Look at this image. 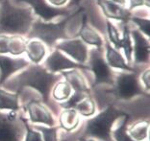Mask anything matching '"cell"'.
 I'll return each mask as SVG.
<instances>
[{
    "label": "cell",
    "instance_id": "cell-13",
    "mask_svg": "<svg viewBox=\"0 0 150 141\" xmlns=\"http://www.w3.org/2000/svg\"><path fill=\"white\" fill-rule=\"evenodd\" d=\"M30 64V61L24 58H13L7 55H0V85L15 74L16 72L23 70Z\"/></svg>",
    "mask_w": 150,
    "mask_h": 141
},
{
    "label": "cell",
    "instance_id": "cell-22",
    "mask_svg": "<svg viewBox=\"0 0 150 141\" xmlns=\"http://www.w3.org/2000/svg\"><path fill=\"white\" fill-rule=\"evenodd\" d=\"M74 109L77 111L78 114L84 117H91L96 111V105L90 95H86L75 105Z\"/></svg>",
    "mask_w": 150,
    "mask_h": 141
},
{
    "label": "cell",
    "instance_id": "cell-10",
    "mask_svg": "<svg viewBox=\"0 0 150 141\" xmlns=\"http://www.w3.org/2000/svg\"><path fill=\"white\" fill-rule=\"evenodd\" d=\"M21 136L16 112L11 111L9 114L0 112V141H20Z\"/></svg>",
    "mask_w": 150,
    "mask_h": 141
},
{
    "label": "cell",
    "instance_id": "cell-34",
    "mask_svg": "<svg viewBox=\"0 0 150 141\" xmlns=\"http://www.w3.org/2000/svg\"><path fill=\"white\" fill-rule=\"evenodd\" d=\"M149 76H150V72H149V69L147 68V69L144 71V73H142V82H144V85H145V87L147 90H149V87H150Z\"/></svg>",
    "mask_w": 150,
    "mask_h": 141
},
{
    "label": "cell",
    "instance_id": "cell-11",
    "mask_svg": "<svg viewBox=\"0 0 150 141\" xmlns=\"http://www.w3.org/2000/svg\"><path fill=\"white\" fill-rule=\"evenodd\" d=\"M131 37L133 43V54L132 58H134L135 63L144 64L148 63L149 53H150V44L149 39L144 37L138 29L131 31Z\"/></svg>",
    "mask_w": 150,
    "mask_h": 141
},
{
    "label": "cell",
    "instance_id": "cell-35",
    "mask_svg": "<svg viewBox=\"0 0 150 141\" xmlns=\"http://www.w3.org/2000/svg\"><path fill=\"white\" fill-rule=\"evenodd\" d=\"M49 5L55 7V8H61L64 5L67 4V2L69 0H45Z\"/></svg>",
    "mask_w": 150,
    "mask_h": 141
},
{
    "label": "cell",
    "instance_id": "cell-3",
    "mask_svg": "<svg viewBox=\"0 0 150 141\" xmlns=\"http://www.w3.org/2000/svg\"><path fill=\"white\" fill-rule=\"evenodd\" d=\"M84 11V8H80L76 13L69 16H67L60 22H44L42 20L36 19L32 23L29 33L27 34L29 39H38L51 49L59 42V40H64L69 39V36L66 33V28L71 18H73L81 12Z\"/></svg>",
    "mask_w": 150,
    "mask_h": 141
},
{
    "label": "cell",
    "instance_id": "cell-18",
    "mask_svg": "<svg viewBox=\"0 0 150 141\" xmlns=\"http://www.w3.org/2000/svg\"><path fill=\"white\" fill-rule=\"evenodd\" d=\"M25 53L28 57L30 63L33 64H40L46 58V46L38 39L27 40Z\"/></svg>",
    "mask_w": 150,
    "mask_h": 141
},
{
    "label": "cell",
    "instance_id": "cell-39",
    "mask_svg": "<svg viewBox=\"0 0 150 141\" xmlns=\"http://www.w3.org/2000/svg\"><path fill=\"white\" fill-rule=\"evenodd\" d=\"M2 2V0H0V3H1Z\"/></svg>",
    "mask_w": 150,
    "mask_h": 141
},
{
    "label": "cell",
    "instance_id": "cell-19",
    "mask_svg": "<svg viewBox=\"0 0 150 141\" xmlns=\"http://www.w3.org/2000/svg\"><path fill=\"white\" fill-rule=\"evenodd\" d=\"M59 128H62L67 133L74 130L79 126L80 117L74 109H64L59 117Z\"/></svg>",
    "mask_w": 150,
    "mask_h": 141
},
{
    "label": "cell",
    "instance_id": "cell-9",
    "mask_svg": "<svg viewBox=\"0 0 150 141\" xmlns=\"http://www.w3.org/2000/svg\"><path fill=\"white\" fill-rule=\"evenodd\" d=\"M16 2H24L33 10L34 15L38 16L44 22H50L58 16H69L70 12L67 8H55L49 5L45 0H16Z\"/></svg>",
    "mask_w": 150,
    "mask_h": 141
},
{
    "label": "cell",
    "instance_id": "cell-14",
    "mask_svg": "<svg viewBox=\"0 0 150 141\" xmlns=\"http://www.w3.org/2000/svg\"><path fill=\"white\" fill-rule=\"evenodd\" d=\"M26 111L29 115V121L34 124L40 123L48 127L55 126V120L46 106L37 100L27 103Z\"/></svg>",
    "mask_w": 150,
    "mask_h": 141
},
{
    "label": "cell",
    "instance_id": "cell-23",
    "mask_svg": "<svg viewBox=\"0 0 150 141\" xmlns=\"http://www.w3.org/2000/svg\"><path fill=\"white\" fill-rule=\"evenodd\" d=\"M131 31L129 28L128 24H124L122 28V36L120 39V44H119V49H123L125 60L128 63H130L133 58V43H132V37H131Z\"/></svg>",
    "mask_w": 150,
    "mask_h": 141
},
{
    "label": "cell",
    "instance_id": "cell-12",
    "mask_svg": "<svg viewBox=\"0 0 150 141\" xmlns=\"http://www.w3.org/2000/svg\"><path fill=\"white\" fill-rule=\"evenodd\" d=\"M96 4L100 8L106 19L117 20L122 23V25H124L128 24L132 18V13L128 9L109 0H96Z\"/></svg>",
    "mask_w": 150,
    "mask_h": 141
},
{
    "label": "cell",
    "instance_id": "cell-16",
    "mask_svg": "<svg viewBox=\"0 0 150 141\" xmlns=\"http://www.w3.org/2000/svg\"><path fill=\"white\" fill-rule=\"evenodd\" d=\"M105 50H106L105 61L111 68H115V69H119L125 72L136 71L135 68L130 66V64L126 61L125 58L122 56L121 53L115 47H112L108 40H106V42H105Z\"/></svg>",
    "mask_w": 150,
    "mask_h": 141
},
{
    "label": "cell",
    "instance_id": "cell-24",
    "mask_svg": "<svg viewBox=\"0 0 150 141\" xmlns=\"http://www.w3.org/2000/svg\"><path fill=\"white\" fill-rule=\"evenodd\" d=\"M27 40L22 36L12 35L10 36L8 44V54L13 57H18L23 55L26 50Z\"/></svg>",
    "mask_w": 150,
    "mask_h": 141
},
{
    "label": "cell",
    "instance_id": "cell-20",
    "mask_svg": "<svg viewBox=\"0 0 150 141\" xmlns=\"http://www.w3.org/2000/svg\"><path fill=\"white\" fill-rule=\"evenodd\" d=\"M18 97L19 93H12L0 88V111H18L19 109Z\"/></svg>",
    "mask_w": 150,
    "mask_h": 141
},
{
    "label": "cell",
    "instance_id": "cell-27",
    "mask_svg": "<svg viewBox=\"0 0 150 141\" xmlns=\"http://www.w3.org/2000/svg\"><path fill=\"white\" fill-rule=\"evenodd\" d=\"M129 115L124 116L123 122L118 128L112 132V137H114L115 141H135L127 133V126L129 122Z\"/></svg>",
    "mask_w": 150,
    "mask_h": 141
},
{
    "label": "cell",
    "instance_id": "cell-25",
    "mask_svg": "<svg viewBox=\"0 0 150 141\" xmlns=\"http://www.w3.org/2000/svg\"><path fill=\"white\" fill-rule=\"evenodd\" d=\"M72 94V89L66 81H59L53 87L52 97L58 102H64Z\"/></svg>",
    "mask_w": 150,
    "mask_h": 141
},
{
    "label": "cell",
    "instance_id": "cell-7",
    "mask_svg": "<svg viewBox=\"0 0 150 141\" xmlns=\"http://www.w3.org/2000/svg\"><path fill=\"white\" fill-rule=\"evenodd\" d=\"M43 67L54 74L70 69H88L87 64L75 63L74 61L67 58L63 52L57 49H54L46 57L43 63Z\"/></svg>",
    "mask_w": 150,
    "mask_h": 141
},
{
    "label": "cell",
    "instance_id": "cell-36",
    "mask_svg": "<svg viewBox=\"0 0 150 141\" xmlns=\"http://www.w3.org/2000/svg\"><path fill=\"white\" fill-rule=\"evenodd\" d=\"M111 2H114L115 4L117 5H120L122 7H125L126 6V3H127V0H109Z\"/></svg>",
    "mask_w": 150,
    "mask_h": 141
},
{
    "label": "cell",
    "instance_id": "cell-15",
    "mask_svg": "<svg viewBox=\"0 0 150 141\" xmlns=\"http://www.w3.org/2000/svg\"><path fill=\"white\" fill-rule=\"evenodd\" d=\"M77 36L85 44L93 46L97 50L102 51V47L104 45L103 39L99 33L88 24L87 13H84L82 16V25Z\"/></svg>",
    "mask_w": 150,
    "mask_h": 141
},
{
    "label": "cell",
    "instance_id": "cell-5",
    "mask_svg": "<svg viewBox=\"0 0 150 141\" xmlns=\"http://www.w3.org/2000/svg\"><path fill=\"white\" fill-rule=\"evenodd\" d=\"M112 85V93L122 100H129L139 95H147L139 85L137 71L118 73Z\"/></svg>",
    "mask_w": 150,
    "mask_h": 141
},
{
    "label": "cell",
    "instance_id": "cell-21",
    "mask_svg": "<svg viewBox=\"0 0 150 141\" xmlns=\"http://www.w3.org/2000/svg\"><path fill=\"white\" fill-rule=\"evenodd\" d=\"M149 123L146 120H141L129 127H127V133L135 141H144L148 136Z\"/></svg>",
    "mask_w": 150,
    "mask_h": 141
},
{
    "label": "cell",
    "instance_id": "cell-30",
    "mask_svg": "<svg viewBox=\"0 0 150 141\" xmlns=\"http://www.w3.org/2000/svg\"><path fill=\"white\" fill-rule=\"evenodd\" d=\"M22 120V122L24 123V127L26 130V133H25V141H43L42 140V133H40L39 130L32 129L31 127L28 125V122L27 120L20 117Z\"/></svg>",
    "mask_w": 150,
    "mask_h": 141
},
{
    "label": "cell",
    "instance_id": "cell-37",
    "mask_svg": "<svg viewBox=\"0 0 150 141\" xmlns=\"http://www.w3.org/2000/svg\"><path fill=\"white\" fill-rule=\"evenodd\" d=\"M81 1H82V0H70L69 6H76V5L79 4Z\"/></svg>",
    "mask_w": 150,
    "mask_h": 141
},
{
    "label": "cell",
    "instance_id": "cell-33",
    "mask_svg": "<svg viewBox=\"0 0 150 141\" xmlns=\"http://www.w3.org/2000/svg\"><path fill=\"white\" fill-rule=\"evenodd\" d=\"M146 6L149 8V0H129V11H132L138 7Z\"/></svg>",
    "mask_w": 150,
    "mask_h": 141
},
{
    "label": "cell",
    "instance_id": "cell-29",
    "mask_svg": "<svg viewBox=\"0 0 150 141\" xmlns=\"http://www.w3.org/2000/svg\"><path fill=\"white\" fill-rule=\"evenodd\" d=\"M130 21H133L136 25L139 27V31L144 37L149 39L150 37V20L148 18H142L138 16H133L130 19Z\"/></svg>",
    "mask_w": 150,
    "mask_h": 141
},
{
    "label": "cell",
    "instance_id": "cell-1",
    "mask_svg": "<svg viewBox=\"0 0 150 141\" xmlns=\"http://www.w3.org/2000/svg\"><path fill=\"white\" fill-rule=\"evenodd\" d=\"M61 75L51 73L40 64H29L15 79L16 93H19L24 87L37 89L42 97L43 103L49 105L50 93L53 85L60 81Z\"/></svg>",
    "mask_w": 150,
    "mask_h": 141
},
{
    "label": "cell",
    "instance_id": "cell-40",
    "mask_svg": "<svg viewBox=\"0 0 150 141\" xmlns=\"http://www.w3.org/2000/svg\"><path fill=\"white\" fill-rule=\"evenodd\" d=\"M62 141H67V140H62Z\"/></svg>",
    "mask_w": 150,
    "mask_h": 141
},
{
    "label": "cell",
    "instance_id": "cell-31",
    "mask_svg": "<svg viewBox=\"0 0 150 141\" xmlns=\"http://www.w3.org/2000/svg\"><path fill=\"white\" fill-rule=\"evenodd\" d=\"M88 94L85 93H81V92H74L73 94L70 95V97L67 99V101H64L63 103H61V106L64 109H74L75 105L77 104L78 102L83 97H85Z\"/></svg>",
    "mask_w": 150,
    "mask_h": 141
},
{
    "label": "cell",
    "instance_id": "cell-32",
    "mask_svg": "<svg viewBox=\"0 0 150 141\" xmlns=\"http://www.w3.org/2000/svg\"><path fill=\"white\" fill-rule=\"evenodd\" d=\"M10 35L0 34V55L8 54V44H9Z\"/></svg>",
    "mask_w": 150,
    "mask_h": 141
},
{
    "label": "cell",
    "instance_id": "cell-4",
    "mask_svg": "<svg viewBox=\"0 0 150 141\" xmlns=\"http://www.w3.org/2000/svg\"><path fill=\"white\" fill-rule=\"evenodd\" d=\"M126 115L127 114L124 111H119L112 105L108 106L93 118L87 120L86 128L82 137H93L102 141H112V125L118 118Z\"/></svg>",
    "mask_w": 150,
    "mask_h": 141
},
{
    "label": "cell",
    "instance_id": "cell-38",
    "mask_svg": "<svg viewBox=\"0 0 150 141\" xmlns=\"http://www.w3.org/2000/svg\"><path fill=\"white\" fill-rule=\"evenodd\" d=\"M78 141H94V140L91 138H87V137H81Z\"/></svg>",
    "mask_w": 150,
    "mask_h": 141
},
{
    "label": "cell",
    "instance_id": "cell-26",
    "mask_svg": "<svg viewBox=\"0 0 150 141\" xmlns=\"http://www.w3.org/2000/svg\"><path fill=\"white\" fill-rule=\"evenodd\" d=\"M106 30L108 35V41L110 44L115 47L117 50H119V44H120V33L118 29L114 25V23L110 21L109 19H106Z\"/></svg>",
    "mask_w": 150,
    "mask_h": 141
},
{
    "label": "cell",
    "instance_id": "cell-8",
    "mask_svg": "<svg viewBox=\"0 0 150 141\" xmlns=\"http://www.w3.org/2000/svg\"><path fill=\"white\" fill-rule=\"evenodd\" d=\"M54 48L69 56L72 61L80 64H86L88 57V48L80 39H67L55 44Z\"/></svg>",
    "mask_w": 150,
    "mask_h": 141
},
{
    "label": "cell",
    "instance_id": "cell-2",
    "mask_svg": "<svg viewBox=\"0 0 150 141\" xmlns=\"http://www.w3.org/2000/svg\"><path fill=\"white\" fill-rule=\"evenodd\" d=\"M34 20L30 8L16 7L9 0H2L0 3V34L27 36Z\"/></svg>",
    "mask_w": 150,
    "mask_h": 141
},
{
    "label": "cell",
    "instance_id": "cell-28",
    "mask_svg": "<svg viewBox=\"0 0 150 141\" xmlns=\"http://www.w3.org/2000/svg\"><path fill=\"white\" fill-rule=\"evenodd\" d=\"M37 130L42 133L43 141H59L58 139V130L59 127H44V126H35Z\"/></svg>",
    "mask_w": 150,
    "mask_h": 141
},
{
    "label": "cell",
    "instance_id": "cell-17",
    "mask_svg": "<svg viewBox=\"0 0 150 141\" xmlns=\"http://www.w3.org/2000/svg\"><path fill=\"white\" fill-rule=\"evenodd\" d=\"M61 76L64 78L67 84L70 85L71 89H73L74 92H81L90 95L91 89L88 87L86 81L78 69H70L61 72Z\"/></svg>",
    "mask_w": 150,
    "mask_h": 141
},
{
    "label": "cell",
    "instance_id": "cell-6",
    "mask_svg": "<svg viewBox=\"0 0 150 141\" xmlns=\"http://www.w3.org/2000/svg\"><path fill=\"white\" fill-rule=\"evenodd\" d=\"M87 63L88 70H91L94 75L93 85L102 84L114 85L115 80L112 68L109 66L104 57L102 56V51L97 50L96 48L88 50Z\"/></svg>",
    "mask_w": 150,
    "mask_h": 141
}]
</instances>
